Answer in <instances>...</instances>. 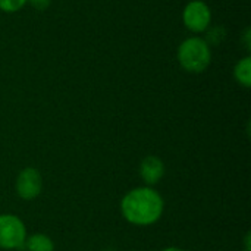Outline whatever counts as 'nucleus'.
<instances>
[{"mask_svg": "<svg viewBox=\"0 0 251 251\" xmlns=\"http://www.w3.org/2000/svg\"><path fill=\"white\" fill-rule=\"evenodd\" d=\"M25 251H54V243L47 234H32L28 235L24 243Z\"/></svg>", "mask_w": 251, "mask_h": 251, "instance_id": "obj_7", "label": "nucleus"}, {"mask_svg": "<svg viewBox=\"0 0 251 251\" xmlns=\"http://www.w3.org/2000/svg\"><path fill=\"white\" fill-rule=\"evenodd\" d=\"M250 241H251V234H250V232H247V234H246V237H244V244H246V251H251Z\"/></svg>", "mask_w": 251, "mask_h": 251, "instance_id": "obj_11", "label": "nucleus"}, {"mask_svg": "<svg viewBox=\"0 0 251 251\" xmlns=\"http://www.w3.org/2000/svg\"><path fill=\"white\" fill-rule=\"evenodd\" d=\"M165 212V200L153 187H137L129 190L121 200L124 219L135 226H150L160 221Z\"/></svg>", "mask_w": 251, "mask_h": 251, "instance_id": "obj_1", "label": "nucleus"}, {"mask_svg": "<svg viewBox=\"0 0 251 251\" xmlns=\"http://www.w3.org/2000/svg\"><path fill=\"white\" fill-rule=\"evenodd\" d=\"M138 172H140V178L143 179V182L147 187H153L159 184L162 178L165 176V163L160 157L150 154V156H146L140 162Z\"/></svg>", "mask_w": 251, "mask_h": 251, "instance_id": "obj_6", "label": "nucleus"}, {"mask_svg": "<svg viewBox=\"0 0 251 251\" xmlns=\"http://www.w3.org/2000/svg\"><path fill=\"white\" fill-rule=\"evenodd\" d=\"M234 78L235 81L249 88L251 85V57L250 56H246L243 57L240 62H237L235 68H234Z\"/></svg>", "mask_w": 251, "mask_h": 251, "instance_id": "obj_8", "label": "nucleus"}, {"mask_svg": "<svg viewBox=\"0 0 251 251\" xmlns=\"http://www.w3.org/2000/svg\"><path fill=\"white\" fill-rule=\"evenodd\" d=\"M26 3V0H0V10L4 13H15L21 10Z\"/></svg>", "mask_w": 251, "mask_h": 251, "instance_id": "obj_9", "label": "nucleus"}, {"mask_svg": "<svg viewBox=\"0 0 251 251\" xmlns=\"http://www.w3.org/2000/svg\"><path fill=\"white\" fill-rule=\"evenodd\" d=\"M160 251H184L182 249H179V247H166V249H163V250Z\"/></svg>", "mask_w": 251, "mask_h": 251, "instance_id": "obj_12", "label": "nucleus"}, {"mask_svg": "<svg viewBox=\"0 0 251 251\" xmlns=\"http://www.w3.org/2000/svg\"><path fill=\"white\" fill-rule=\"evenodd\" d=\"M26 237V226L19 216L12 213L0 215V249L21 250Z\"/></svg>", "mask_w": 251, "mask_h": 251, "instance_id": "obj_3", "label": "nucleus"}, {"mask_svg": "<svg viewBox=\"0 0 251 251\" xmlns=\"http://www.w3.org/2000/svg\"><path fill=\"white\" fill-rule=\"evenodd\" d=\"M31 3L32 7H35L37 10H46L50 4V0H26Z\"/></svg>", "mask_w": 251, "mask_h": 251, "instance_id": "obj_10", "label": "nucleus"}, {"mask_svg": "<svg viewBox=\"0 0 251 251\" xmlns=\"http://www.w3.org/2000/svg\"><path fill=\"white\" fill-rule=\"evenodd\" d=\"M176 57L184 71L190 74H201L212 62V49L204 38L190 37L179 44Z\"/></svg>", "mask_w": 251, "mask_h": 251, "instance_id": "obj_2", "label": "nucleus"}, {"mask_svg": "<svg viewBox=\"0 0 251 251\" xmlns=\"http://www.w3.org/2000/svg\"><path fill=\"white\" fill-rule=\"evenodd\" d=\"M182 22L191 32H203L212 22V10L203 0H191L182 10Z\"/></svg>", "mask_w": 251, "mask_h": 251, "instance_id": "obj_4", "label": "nucleus"}, {"mask_svg": "<svg viewBox=\"0 0 251 251\" xmlns=\"http://www.w3.org/2000/svg\"><path fill=\"white\" fill-rule=\"evenodd\" d=\"M41 190H43V176L35 168L32 166L24 168L18 174L15 181V191L18 197L29 201L37 199L41 194Z\"/></svg>", "mask_w": 251, "mask_h": 251, "instance_id": "obj_5", "label": "nucleus"}]
</instances>
